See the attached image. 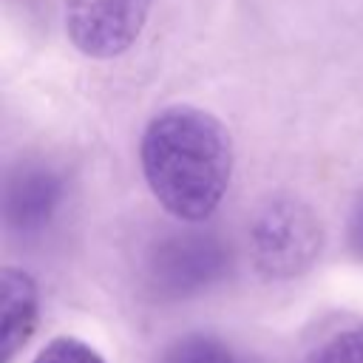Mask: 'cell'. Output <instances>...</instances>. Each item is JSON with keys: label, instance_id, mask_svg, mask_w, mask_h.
Segmentation results:
<instances>
[{"label": "cell", "instance_id": "obj_2", "mask_svg": "<svg viewBox=\"0 0 363 363\" xmlns=\"http://www.w3.org/2000/svg\"><path fill=\"white\" fill-rule=\"evenodd\" d=\"M323 233L318 216L298 199L275 196L258 207L250 224L255 267L267 278H295L320 255Z\"/></svg>", "mask_w": 363, "mask_h": 363}, {"label": "cell", "instance_id": "obj_5", "mask_svg": "<svg viewBox=\"0 0 363 363\" xmlns=\"http://www.w3.org/2000/svg\"><path fill=\"white\" fill-rule=\"evenodd\" d=\"M62 199V179L45 164L20 167L6 187V218L14 230L31 233L51 221Z\"/></svg>", "mask_w": 363, "mask_h": 363}, {"label": "cell", "instance_id": "obj_3", "mask_svg": "<svg viewBox=\"0 0 363 363\" xmlns=\"http://www.w3.org/2000/svg\"><path fill=\"white\" fill-rule=\"evenodd\" d=\"M147 11L150 0H65V28L77 51L111 60L136 43Z\"/></svg>", "mask_w": 363, "mask_h": 363}, {"label": "cell", "instance_id": "obj_4", "mask_svg": "<svg viewBox=\"0 0 363 363\" xmlns=\"http://www.w3.org/2000/svg\"><path fill=\"white\" fill-rule=\"evenodd\" d=\"M227 269V252L221 241L213 235H170L162 241L150 258V278L162 295L184 298L193 295L213 281H218Z\"/></svg>", "mask_w": 363, "mask_h": 363}, {"label": "cell", "instance_id": "obj_9", "mask_svg": "<svg viewBox=\"0 0 363 363\" xmlns=\"http://www.w3.org/2000/svg\"><path fill=\"white\" fill-rule=\"evenodd\" d=\"M31 363H105V360H102L99 352L91 349L88 343L62 335V337L48 340V343L34 354Z\"/></svg>", "mask_w": 363, "mask_h": 363}, {"label": "cell", "instance_id": "obj_7", "mask_svg": "<svg viewBox=\"0 0 363 363\" xmlns=\"http://www.w3.org/2000/svg\"><path fill=\"white\" fill-rule=\"evenodd\" d=\"M159 363H244L224 340L213 335H184L176 337L159 357Z\"/></svg>", "mask_w": 363, "mask_h": 363}, {"label": "cell", "instance_id": "obj_1", "mask_svg": "<svg viewBox=\"0 0 363 363\" xmlns=\"http://www.w3.org/2000/svg\"><path fill=\"white\" fill-rule=\"evenodd\" d=\"M145 182L179 221H204L221 204L233 176V142L207 111L173 105L159 111L139 145Z\"/></svg>", "mask_w": 363, "mask_h": 363}, {"label": "cell", "instance_id": "obj_6", "mask_svg": "<svg viewBox=\"0 0 363 363\" xmlns=\"http://www.w3.org/2000/svg\"><path fill=\"white\" fill-rule=\"evenodd\" d=\"M0 292H3V326H0L3 363H11L37 326V284L28 272L6 267L0 275Z\"/></svg>", "mask_w": 363, "mask_h": 363}, {"label": "cell", "instance_id": "obj_10", "mask_svg": "<svg viewBox=\"0 0 363 363\" xmlns=\"http://www.w3.org/2000/svg\"><path fill=\"white\" fill-rule=\"evenodd\" d=\"M352 244L363 255V199H360V204L354 210V218H352Z\"/></svg>", "mask_w": 363, "mask_h": 363}, {"label": "cell", "instance_id": "obj_8", "mask_svg": "<svg viewBox=\"0 0 363 363\" xmlns=\"http://www.w3.org/2000/svg\"><path fill=\"white\" fill-rule=\"evenodd\" d=\"M303 363H363V323L332 335Z\"/></svg>", "mask_w": 363, "mask_h": 363}]
</instances>
